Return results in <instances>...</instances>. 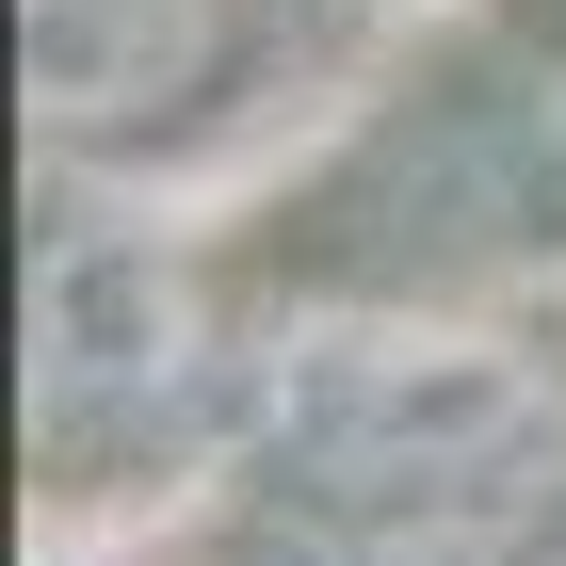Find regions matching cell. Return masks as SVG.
Returning a JSON list of instances; mask_svg holds the SVG:
<instances>
[{"label": "cell", "instance_id": "cell-1", "mask_svg": "<svg viewBox=\"0 0 566 566\" xmlns=\"http://www.w3.org/2000/svg\"><path fill=\"white\" fill-rule=\"evenodd\" d=\"M275 502L373 566H502L534 518V405L470 356H356L275 421Z\"/></svg>", "mask_w": 566, "mask_h": 566}, {"label": "cell", "instance_id": "cell-2", "mask_svg": "<svg viewBox=\"0 0 566 566\" xmlns=\"http://www.w3.org/2000/svg\"><path fill=\"white\" fill-rule=\"evenodd\" d=\"M178 373H195V292H178L163 243H130V227H65L33 260V405L65 437L130 421V405H163Z\"/></svg>", "mask_w": 566, "mask_h": 566}, {"label": "cell", "instance_id": "cell-3", "mask_svg": "<svg viewBox=\"0 0 566 566\" xmlns=\"http://www.w3.org/2000/svg\"><path fill=\"white\" fill-rule=\"evenodd\" d=\"M17 49H33V114L65 146H130L178 130L243 65V17L227 0H17Z\"/></svg>", "mask_w": 566, "mask_h": 566}]
</instances>
